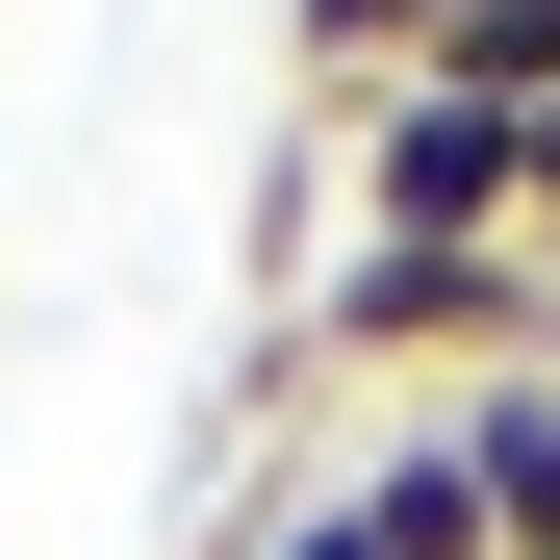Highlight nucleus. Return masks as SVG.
I'll list each match as a JSON object with an SVG mask.
<instances>
[{"label": "nucleus", "mask_w": 560, "mask_h": 560, "mask_svg": "<svg viewBox=\"0 0 560 560\" xmlns=\"http://www.w3.org/2000/svg\"><path fill=\"white\" fill-rule=\"evenodd\" d=\"M230 560H383V535H357V485H306V510H255Z\"/></svg>", "instance_id": "20e7f679"}, {"label": "nucleus", "mask_w": 560, "mask_h": 560, "mask_svg": "<svg viewBox=\"0 0 560 560\" xmlns=\"http://www.w3.org/2000/svg\"><path fill=\"white\" fill-rule=\"evenodd\" d=\"M357 535H383V560H510V510H485V458H458V408L357 433Z\"/></svg>", "instance_id": "7ed1b4c3"}, {"label": "nucleus", "mask_w": 560, "mask_h": 560, "mask_svg": "<svg viewBox=\"0 0 560 560\" xmlns=\"http://www.w3.org/2000/svg\"><path fill=\"white\" fill-rule=\"evenodd\" d=\"M331 357H458V383H535V255H357Z\"/></svg>", "instance_id": "f03ea898"}, {"label": "nucleus", "mask_w": 560, "mask_h": 560, "mask_svg": "<svg viewBox=\"0 0 560 560\" xmlns=\"http://www.w3.org/2000/svg\"><path fill=\"white\" fill-rule=\"evenodd\" d=\"M357 255H535V103L383 77L357 103Z\"/></svg>", "instance_id": "f257e3e1"}, {"label": "nucleus", "mask_w": 560, "mask_h": 560, "mask_svg": "<svg viewBox=\"0 0 560 560\" xmlns=\"http://www.w3.org/2000/svg\"><path fill=\"white\" fill-rule=\"evenodd\" d=\"M306 51L331 77H408V0H306Z\"/></svg>", "instance_id": "39448f33"}]
</instances>
